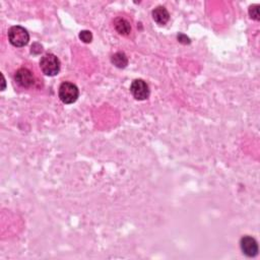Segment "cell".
I'll use <instances>...</instances> for the list:
<instances>
[{
	"mask_svg": "<svg viewBox=\"0 0 260 260\" xmlns=\"http://www.w3.org/2000/svg\"><path fill=\"white\" fill-rule=\"evenodd\" d=\"M132 96L139 101H143L150 97V88L143 80H135L130 85Z\"/></svg>",
	"mask_w": 260,
	"mask_h": 260,
	"instance_id": "277c9868",
	"label": "cell"
},
{
	"mask_svg": "<svg viewBox=\"0 0 260 260\" xmlns=\"http://www.w3.org/2000/svg\"><path fill=\"white\" fill-rule=\"evenodd\" d=\"M249 15L251 19L259 20V5H252L249 7Z\"/></svg>",
	"mask_w": 260,
	"mask_h": 260,
	"instance_id": "8fae6325",
	"label": "cell"
},
{
	"mask_svg": "<svg viewBox=\"0 0 260 260\" xmlns=\"http://www.w3.org/2000/svg\"><path fill=\"white\" fill-rule=\"evenodd\" d=\"M40 67L46 76L54 77L60 71V61L56 55L47 53L40 60Z\"/></svg>",
	"mask_w": 260,
	"mask_h": 260,
	"instance_id": "7a4b0ae2",
	"label": "cell"
},
{
	"mask_svg": "<svg viewBox=\"0 0 260 260\" xmlns=\"http://www.w3.org/2000/svg\"><path fill=\"white\" fill-rule=\"evenodd\" d=\"M153 19L159 24H166L169 21L170 14L164 6H158L153 10Z\"/></svg>",
	"mask_w": 260,
	"mask_h": 260,
	"instance_id": "52a82bcc",
	"label": "cell"
},
{
	"mask_svg": "<svg viewBox=\"0 0 260 260\" xmlns=\"http://www.w3.org/2000/svg\"><path fill=\"white\" fill-rule=\"evenodd\" d=\"M114 27L115 30L123 36H127L130 34L131 32V26L128 20H126L125 19H122V18H118L114 20Z\"/></svg>",
	"mask_w": 260,
	"mask_h": 260,
	"instance_id": "ba28073f",
	"label": "cell"
},
{
	"mask_svg": "<svg viewBox=\"0 0 260 260\" xmlns=\"http://www.w3.org/2000/svg\"><path fill=\"white\" fill-rule=\"evenodd\" d=\"M80 39L84 43H91L93 40V35L90 31H81L80 34Z\"/></svg>",
	"mask_w": 260,
	"mask_h": 260,
	"instance_id": "30bf717a",
	"label": "cell"
},
{
	"mask_svg": "<svg viewBox=\"0 0 260 260\" xmlns=\"http://www.w3.org/2000/svg\"><path fill=\"white\" fill-rule=\"evenodd\" d=\"M8 40L12 46L23 47L29 43L30 35L24 28L20 26H15L11 27L8 31Z\"/></svg>",
	"mask_w": 260,
	"mask_h": 260,
	"instance_id": "3957f363",
	"label": "cell"
},
{
	"mask_svg": "<svg viewBox=\"0 0 260 260\" xmlns=\"http://www.w3.org/2000/svg\"><path fill=\"white\" fill-rule=\"evenodd\" d=\"M15 80L22 88H30L35 82L33 72L27 68L19 69L16 73Z\"/></svg>",
	"mask_w": 260,
	"mask_h": 260,
	"instance_id": "8992f818",
	"label": "cell"
},
{
	"mask_svg": "<svg viewBox=\"0 0 260 260\" xmlns=\"http://www.w3.org/2000/svg\"><path fill=\"white\" fill-rule=\"evenodd\" d=\"M58 95L62 103L72 104L78 100V98L80 96V92H79V88L76 84L72 82L65 81L60 84Z\"/></svg>",
	"mask_w": 260,
	"mask_h": 260,
	"instance_id": "6da1fadb",
	"label": "cell"
},
{
	"mask_svg": "<svg viewBox=\"0 0 260 260\" xmlns=\"http://www.w3.org/2000/svg\"><path fill=\"white\" fill-rule=\"evenodd\" d=\"M111 62L118 68H125L128 64V58L125 53L117 52L111 57Z\"/></svg>",
	"mask_w": 260,
	"mask_h": 260,
	"instance_id": "9c48e42d",
	"label": "cell"
},
{
	"mask_svg": "<svg viewBox=\"0 0 260 260\" xmlns=\"http://www.w3.org/2000/svg\"><path fill=\"white\" fill-rule=\"evenodd\" d=\"M242 252L248 257H254L258 253V244L256 240L250 236H245L240 241Z\"/></svg>",
	"mask_w": 260,
	"mask_h": 260,
	"instance_id": "5b68a950",
	"label": "cell"
}]
</instances>
